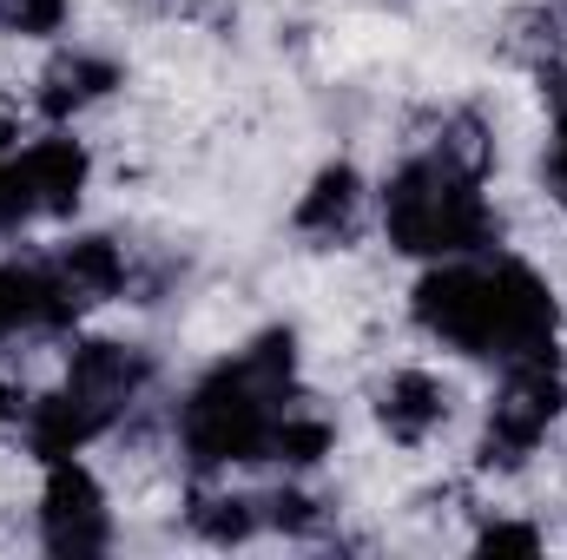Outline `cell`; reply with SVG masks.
Wrapping results in <instances>:
<instances>
[{
	"label": "cell",
	"mask_w": 567,
	"mask_h": 560,
	"mask_svg": "<svg viewBox=\"0 0 567 560\" xmlns=\"http://www.w3.org/2000/svg\"><path fill=\"white\" fill-rule=\"evenodd\" d=\"M416 330L435 336L442 350H462L475 363H535L555 356L561 343V303L548 278L522 258H495V251H468V258H442L416 297H410Z\"/></svg>",
	"instance_id": "1"
},
{
	"label": "cell",
	"mask_w": 567,
	"mask_h": 560,
	"mask_svg": "<svg viewBox=\"0 0 567 560\" xmlns=\"http://www.w3.org/2000/svg\"><path fill=\"white\" fill-rule=\"evenodd\" d=\"M488 126L475 113H455L429 152H416L410 165L390 172L383 185V231L396 251L410 258H468V251H488L502 238V218L495 205L482 198V178H488Z\"/></svg>",
	"instance_id": "2"
},
{
	"label": "cell",
	"mask_w": 567,
	"mask_h": 560,
	"mask_svg": "<svg viewBox=\"0 0 567 560\" xmlns=\"http://www.w3.org/2000/svg\"><path fill=\"white\" fill-rule=\"evenodd\" d=\"M297 409V336L265 330L238 356H225L178 409V448L192 468L265 462L278 422Z\"/></svg>",
	"instance_id": "3"
},
{
	"label": "cell",
	"mask_w": 567,
	"mask_h": 560,
	"mask_svg": "<svg viewBox=\"0 0 567 560\" xmlns=\"http://www.w3.org/2000/svg\"><path fill=\"white\" fill-rule=\"evenodd\" d=\"M152 383V356L140 343H80L60 390L27 409V448L40 462L80 455L93 435H106Z\"/></svg>",
	"instance_id": "4"
},
{
	"label": "cell",
	"mask_w": 567,
	"mask_h": 560,
	"mask_svg": "<svg viewBox=\"0 0 567 560\" xmlns=\"http://www.w3.org/2000/svg\"><path fill=\"white\" fill-rule=\"evenodd\" d=\"M567 409V383L555 356H535V363H508L502 370V390H495V409H488V428H482V462L488 468H522L548 428L561 422Z\"/></svg>",
	"instance_id": "5"
},
{
	"label": "cell",
	"mask_w": 567,
	"mask_h": 560,
	"mask_svg": "<svg viewBox=\"0 0 567 560\" xmlns=\"http://www.w3.org/2000/svg\"><path fill=\"white\" fill-rule=\"evenodd\" d=\"M86 145L66 139V133H47V139L20 145L13 165H7V231L33 225V218H66L86 191Z\"/></svg>",
	"instance_id": "6"
},
{
	"label": "cell",
	"mask_w": 567,
	"mask_h": 560,
	"mask_svg": "<svg viewBox=\"0 0 567 560\" xmlns=\"http://www.w3.org/2000/svg\"><path fill=\"white\" fill-rule=\"evenodd\" d=\"M40 541L53 548V554H100L106 541H113V515H106V495H100V481L73 462V455H60V462H47V495H40Z\"/></svg>",
	"instance_id": "7"
},
{
	"label": "cell",
	"mask_w": 567,
	"mask_h": 560,
	"mask_svg": "<svg viewBox=\"0 0 567 560\" xmlns=\"http://www.w3.org/2000/svg\"><path fill=\"white\" fill-rule=\"evenodd\" d=\"M80 303L73 290L60 283L53 258H33V265H0V336L13 330H60L73 323Z\"/></svg>",
	"instance_id": "8"
},
{
	"label": "cell",
	"mask_w": 567,
	"mask_h": 560,
	"mask_svg": "<svg viewBox=\"0 0 567 560\" xmlns=\"http://www.w3.org/2000/svg\"><path fill=\"white\" fill-rule=\"evenodd\" d=\"M357 218H363V178L350 165H323L310 178V191L297 198V231L317 245H350Z\"/></svg>",
	"instance_id": "9"
},
{
	"label": "cell",
	"mask_w": 567,
	"mask_h": 560,
	"mask_svg": "<svg viewBox=\"0 0 567 560\" xmlns=\"http://www.w3.org/2000/svg\"><path fill=\"white\" fill-rule=\"evenodd\" d=\"M377 422L390 428V442H429L449 422V390L429 370H396L377 390Z\"/></svg>",
	"instance_id": "10"
},
{
	"label": "cell",
	"mask_w": 567,
	"mask_h": 560,
	"mask_svg": "<svg viewBox=\"0 0 567 560\" xmlns=\"http://www.w3.org/2000/svg\"><path fill=\"white\" fill-rule=\"evenodd\" d=\"M113 86H120V66H113V60H100V53H60V60L47 66V80H40V106H47L53 120H66V113H80V106L106 100Z\"/></svg>",
	"instance_id": "11"
},
{
	"label": "cell",
	"mask_w": 567,
	"mask_h": 560,
	"mask_svg": "<svg viewBox=\"0 0 567 560\" xmlns=\"http://www.w3.org/2000/svg\"><path fill=\"white\" fill-rule=\"evenodd\" d=\"M192 528L205 541H251L265 528V501H251V495H198L192 501Z\"/></svg>",
	"instance_id": "12"
},
{
	"label": "cell",
	"mask_w": 567,
	"mask_h": 560,
	"mask_svg": "<svg viewBox=\"0 0 567 560\" xmlns=\"http://www.w3.org/2000/svg\"><path fill=\"white\" fill-rule=\"evenodd\" d=\"M330 442H337V428L323 416H310V409H290L278 422V435H271V455L265 462H284V468H310V462H323L330 455Z\"/></svg>",
	"instance_id": "13"
},
{
	"label": "cell",
	"mask_w": 567,
	"mask_h": 560,
	"mask_svg": "<svg viewBox=\"0 0 567 560\" xmlns=\"http://www.w3.org/2000/svg\"><path fill=\"white\" fill-rule=\"evenodd\" d=\"M66 0H0V27L7 33H60Z\"/></svg>",
	"instance_id": "14"
},
{
	"label": "cell",
	"mask_w": 567,
	"mask_h": 560,
	"mask_svg": "<svg viewBox=\"0 0 567 560\" xmlns=\"http://www.w3.org/2000/svg\"><path fill=\"white\" fill-rule=\"evenodd\" d=\"M475 548H482V554H542V535L522 528V521H495V528H482Z\"/></svg>",
	"instance_id": "15"
},
{
	"label": "cell",
	"mask_w": 567,
	"mask_h": 560,
	"mask_svg": "<svg viewBox=\"0 0 567 560\" xmlns=\"http://www.w3.org/2000/svg\"><path fill=\"white\" fill-rule=\"evenodd\" d=\"M542 178H548V191L567 205V126L555 133V145H548V158H542Z\"/></svg>",
	"instance_id": "16"
},
{
	"label": "cell",
	"mask_w": 567,
	"mask_h": 560,
	"mask_svg": "<svg viewBox=\"0 0 567 560\" xmlns=\"http://www.w3.org/2000/svg\"><path fill=\"white\" fill-rule=\"evenodd\" d=\"M13 133H7V120H0V231H7V165H13Z\"/></svg>",
	"instance_id": "17"
},
{
	"label": "cell",
	"mask_w": 567,
	"mask_h": 560,
	"mask_svg": "<svg viewBox=\"0 0 567 560\" xmlns=\"http://www.w3.org/2000/svg\"><path fill=\"white\" fill-rule=\"evenodd\" d=\"M548 100H555V113H561V126H567V66L548 73Z\"/></svg>",
	"instance_id": "18"
},
{
	"label": "cell",
	"mask_w": 567,
	"mask_h": 560,
	"mask_svg": "<svg viewBox=\"0 0 567 560\" xmlns=\"http://www.w3.org/2000/svg\"><path fill=\"white\" fill-rule=\"evenodd\" d=\"M20 416V396H13V390H7V383H0V428H7V422Z\"/></svg>",
	"instance_id": "19"
}]
</instances>
